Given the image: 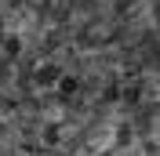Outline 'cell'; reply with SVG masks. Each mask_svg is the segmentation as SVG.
Listing matches in <instances>:
<instances>
[{
    "label": "cell",
    "mask_w": 160,
    "mask_h": 156,
    "mask_svg": "<svg viewBox=\"0 0 160 156\" xmlns=\"http://www.w3.org/2000/svg\"><path fill=\"white\" fill-rule=\"evenodd\" d=\"M55 4H69L73 11L98 7V11H153V15H160V0H55Z\"/></svg>",
    "instance_id": "obj_1"
}]
</instances>
